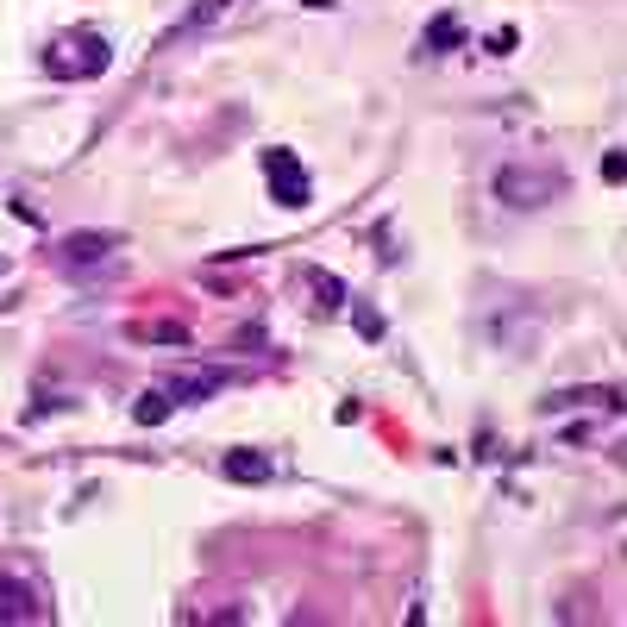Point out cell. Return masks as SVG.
<instances>
[{
	"instance_id": "6da1fadb",
	"label": "cell",
	"mask_w": 627,
	"mask_h": 627,
	"mask_svg": "<svg viewBox=\"0 0 627 627\" xmlns=\"http://www.w3.org/2000/svg\"><path fill=\"white\" fill-rule=\"evenodd\" d=\"M559 195H565V170H552V164H502L496 170V201L515 207V214H533V207H546Z\"/></svg>"
},
{
	"instance_id": "7a4b0ae2",
	"label": "cell",
	"mask_w": 627,
	"mask_h": 627,
	"mask_svg": "<svg viewBox=\"0 0 627 627\" xmlns=\"http://www.w3.org/2000/svg\"><path fill=\"white\" fill-rule=\"evenodd\" d=\"M107 63H113V51H107L101 32H63L51 51H44V76L51 82H88V76H101Z\"/></svg>"
},
{
	"instance_id": "3957f363",
	"label": "cell",
	"mask_w": 627,
	"mask_h": 627,
	"mask_svg": "<svg viewBox=\"0 0 627 627\" xmlns=\"http://www.w3.org/2000/svg\"><path fill=\"white\" fill-rule=\"evenodd\" d=\"M264 176H270V201L276 207H289V214H301V207H314V182L308 170H301V157L295 151H264Z\"/></svg>"
},
{
	"instance_id": "277c9868",
	"label": "cell",
	"mask_w": 627,
	"mask_h": 627,
	"mask_svg": "<svg viewBox=\"0 0 627 627\" xmlns=\"http://www.w3.org/2000/svg\"><path fill=\"white\" fill-rule=\"evenodd\" d=\"M44 584L26 571H0V627H19V621H44Z\"/></svg>"
},
{
	"instance_id": "5b68a950",
	"label": "cell",
	"mask_w": 627,
	"mask_h": 627,
	"mask_svg": "<svg viewBox=\"0 0 627 627\" xmlns=\"http://www.w3.org/2000/svg\"><path fill=\"white\" fill-rule=\"evenodd\" d=\"M232 377H239V370H176L164 389H170V402H176V408H182V402L195 408V402H207V396H220Z\"/></svg>"
},
{
	"instance_id": "8992f818",
	"label": "cell",
	"mask_w": 627,
	"mask_h": 627,
	"mask_svg": "<svg viewBox=\"0 0 627 627\" xmlns=\"http://www.w3.org/2000/svg\"><path fill=\"white\" fill-rule=\"evenodd\" d=\"M113 251H120V232H69V239L57 245V258H63L69 270H82V264L113 258Z\"/></svg>"
},
{
	"instance_id": "52a82bcc",
	"label": "cell",
	"mask_w": 627,
	"mask_h": 627,
	"mask_svg": "<svg viewBox=\"0 0 627 627\" xmlns=\"http://www.w3.org/2000/svg\"><path fill=\"white\" fill-rule=\"evenodd\" d=\"M565 408H621L615 389H552V396H540V414H565Z\"/></svg>"
},
{
	"instance_id": "ba28073f",
	"label": "cell",
	"mask_w": 627,
	"mask_h": 627,
	"mask_svg": "<svg viewBox=\"0 0 627 627\" xmlns=\"http://www.w3.org/2000/svg\"><path fill=\"white\" fill-rule=\"evenodd\" d=\"M220 471H226L232 483H270V477H276V464H270L264 452H226V458H220Z\"/></svg>"
},
{
	"instance_id": "9c48e42d",
	"label": "cell",
	"mask_w": 627,
	"mask_h": 627,
	"mask_svg": "<svg viewBox=\"0 0 627 627\" xmlns=\"http://www.w3.org/2000/svg\"><path fill=\"white\" fill-rule=\"evenodd\" d=\"M464 44V26H458V13H439L433 26L421 32V57H439V51H458Z\"/></svg>"
},
{
	"instance_id": "30bf717a",
	"label": "cell",
	"mask_w": 627,
	"mask_h": 627,
	"mask_svg": "<svg viewBox=\"0 0 627 627\" xmlns=\"http://www.w3.org/2000/svg\"><path fill=\"white\" fill-rule=\"evenodd\" d=\"M170 414H176V402H170V389H145V396H138V402H132V421H138V427H164V421H170Z\"/></svg>"
},
{
	"instance_id": "8fae6325",
	"label": "cell",
	"mask_w": 627,
	"mask_h": 627,
	"mask_svg": "<svg viewBox=\"0 0 627 627\" xmlns=\"http://www.w3.org/2000/svg\"><path fill=\"white\" fill-rule=\"evenodd\" d=\"M301 276H308V289L320 295V308H327V314H339L345 301H352V295H345V283H339L333 270H301Z\"/></svg>"
},
{
	"instance_id": "7c38bea8",
	"label": "cell",
	"mask_w": 627,
	"mask_h": 627,
	"mask_svg": "<svg viewBox=\"0 0 627 627\" xmlns=\"http://www.w3.org/2000/svg\"><path fill=\"white\" fill-rule=\"evenodd\" d=\"M345 308H352V327H358V339H383L389 333V320L370 308V301H345Z\"/></svg>"
},
{
	"instance_id": "4fadbf2b",
	"label": "cell",
	"mask_w": 627,
	"mask_h": 627,
	"mask_svg": "<svg viewBox=\"0 0 627 627\" xmlns=\"http://www.w3.org/2000/svg\"><path fill=\"white\" fill-rule=\"evenodd\" d=\"M132 339H151V345H189V327H176V320H157V327H132Z\"/></svg>"
},
{
	"instance_id": "5bb4252c",
	"label": "cell",
	"mask_w": 627,
	"mask_h": 627,
	"mask_svg": "<svg viewBox=\"0 0 627 627\" xmlns=\"http://www.w3.org/2000/svg\"><path fill=\"white\" fill-rule=\"evenodd\" d=\"M527 327H533V314H521V320H496L490 333H496V339L508 345V352H521V345H527Z\"/></svg>"
},
{
	"instance_id": "9a60e30c",
	"label": "cell",
	"mask_w": 627,
	"mask_h": 627,
	"mask_svg": "<svg viewBox=\"0 0 627 627\" xmlns=\"http://www.w3.org/2000/svg\"><path fill=\"white\" fill-rule=\"evenodd\" d=\"M226 7H232V0H201V7H195L189 19H182V26H176V32H195V26H207V19H220Z\"/></svg>"
},
{
	"instance_id": "2e32d148",
	"label": "cell",
	"mask_w": 627,
	"mask_h": 627,
	"mask_svg": "<svg viewBox=\"0 0 627 627\" xmlns=\"http://www.w3.org/2000/svg\"><path fill=\"white\" fill-rule=\"evenodd\" d=\"M515 44H521V32H515V26H496L490 38H483V51H490V57H508Z\"/></svg>"
},
{
	"instance_id": "e0dca14e",
	"label": "cell",
	"mask_w": 627,
	"mask_h": 627,
	"mask_svg": "<svg viewBox=\"0 0 627 627\" xmlns=\"http://www.w3.org/2000/svg\"><path fill=\"white\" fill-rule=\"evenodd\" d=\"M370 245H377V258H389V264L402 258V251H396V232H389V226H377V232H370Z\"/></svg>"
},
{
	"instance_id": "ac0fdd59",
	"label": "cell",
	"mask_w": 627,
	"mask_h": 627,
	"mask_svg": "<svg viewBox=\"0 0 627 627\" xmlns=\"http://www.w3.org/2000/svg\"><path fill=\"white\" fill-rule=\"evenodd\" d=\"M621 176H627V157L609 151V157H602V182H621Z\"/></svg>"
},
{
	"instance_id": "d6986e66",
	"label": "cell",
	"mask_w": 627,
	"mask_h": 627,
	"mask_svg": "<svg viewBox=\"0 0 627 627\" xmlns=\"http://www.w3.org/2000/svg\"><path fill=\"white\" fill-rule=\"evenodd\" d=\"M301 7H308V13H333L339 0H301Z\"/></svg>"
},
{
	"instance_id": "ffe728a7",
	"label": "cell",
	"mask_w": 627,
	"mask_h": 627,
	"mask_svg": "<svg viewBox=\"0 0 627 627\" xmlns=\"http://www.w3.org/2000/svg\"><path fill=\"white\" fill-rule=\"evenodd\" d=\"M0 276H7V264H0Z\"/></svg>"
}]
</instances>
